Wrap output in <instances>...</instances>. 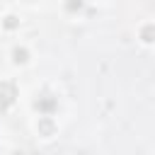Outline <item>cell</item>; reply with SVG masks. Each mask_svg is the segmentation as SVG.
<instances>
[{
    "label": "cell",
    "mask_w": 155,
    "mask_h": 155,
    "mask_svg": "<svg viewBox=\"0 0 155 155\" xmlns=\"http://www.w3.org/2000/svg\"><path fill=\"white\" fill-rule=\"evenodd\" d=\"M17 97V90L12 82H0V109H7Z\"/></svg>",
    "instance_id": "obj_1"
},
{
    "label": "cell",
    "mask_w": 155,
    "mask_h": 155,
    "mask_svg": "<svg viewBox=\"0 0 155 155\" xmlns=\"http://www.w3.org/2000/svg\"><path fill=\"white\" fill-rule=\"evenodd\" d=\"M34 107H36L41 114H51V111L58 107V102H56V97H53V94H48V92H46V94H41V97L34 102Z\"/></svg>",
    "instance_id": "obj_2"
},
{
    "label": "cell",
    "mask_w": 155,
    "mask_h": 155,
    "mask_svg": "<svg viewBox=\"0 0 155 155\" xmlns=\"http://www.w3.org/2000/svg\"><path fill=\"white\" fill-rule=\"evenodd\" d=\"M39 131H41L44 136H51V133H53V124H51V119H41V121H39Z\"/></svg>",
    "instance_id": "obj_3"
},
{
    "label": "cell",
    "mask_w": 155,
    "mask_h": 155,
    "mask_svg": "<svg viewBox=\"0 0 155 155\" xmlns=\"http://www.w3.org/2000/svg\"><path fill=\"white\" fill-rule=\"evenodd\" d=\"M12 56H15V61H17V63H24V61H27V51H24V48H15V51H12Z\"/></svg>",
    "instance_id": "obj_4"
},
{
    "label": "cell",
    "mask_w": 155,
    "mask_h": 155,
    "mask_svg": "<svg viewBox=\"0 0 155 155\" xmlns=\"http://www.w3.org/2000/svg\"><path fill=\"white\" fill-rule=\"evenodd\" d=\"M82 7V0H68V10L70 12H75V10H80Z\"/></svg>",
    "instance_id": "obj_5"
},
{
    "label": "cell",
    "mask_w": 155,
    "mask_h": 155,
    "mask_svg": "<svg viewBox=\"0 0 155 155\" xmlns=\"http://www.w3.org/2000/svg\"><path fill=\"white\" fill-rule=\"evenodd\" d=\"M150 36H153V27H145V29H143V39H145V41H153Z\"/></svg>",
    "instance_id": "obj_6"
},
{
    "label": "cell",
    "mask_w": 155,
    "mask_h": 155,
    "mask_svg": "<svg viewBox=\"0 0 155 155\" xmlns=\"http://www.w3.org/2000/svg\"><path fill=\"white\" fill-rule=\"evenodd\" d=\"M15 24H17V19H15V17H7V19H5V27H7V29H12Z\"/></svg>",
    "instance_id": "obj_7"
}]
</instances>
